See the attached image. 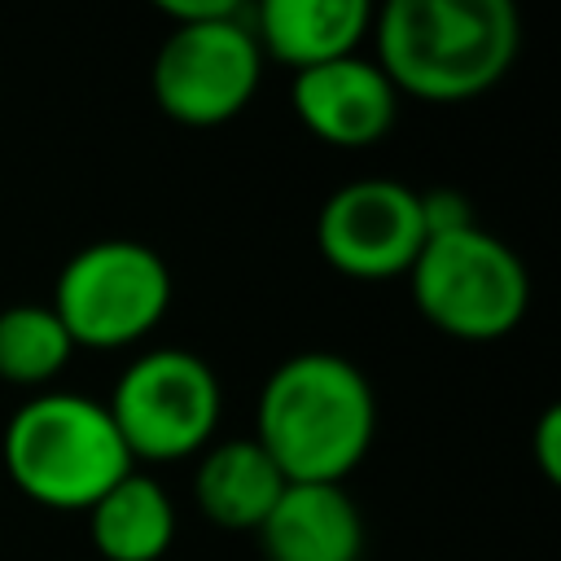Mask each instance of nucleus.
Here are the masks:
<instances>
[{
    "label": "nucleus",
    "instance_id": "nucleus-1",
    "mask_svg": "<svg viewBox=\"0 0 561 561\" xmlns=\"http://www.w3.org/2000/svg\"><path fill=\"white\" fill-rule=\"evenodd\" d=\"M254 421L285 482H342L373 447L377 394L346 355L298 351L267 373Z\"/></svg>",
    "mask_w": 561,
    "mask_h": 561
},
{
    "label": "nucleus",
    "instance_id": "nucleus-2",
    "mask_svg": "<svg viewBox=\"0 0 561 561\" xmlns=\"http://www.w3.org/2000/svg\"><path fill=\"white\" fill-rule=\"evenodd\" d=\"M373 39L394 92L469 101L508 75L522 22L508 0H390L373 13Z\"/></svg>",
    "mask_w": 561,
    "mask_h": 561
},
{
    "label": "nucleus",
    "instance_id": "nucleus-3",
    "mask_svg": "<svg viewBox=\"0 0 561 561\" xmlns=\"http://www.w3.org/2000/svg\"><path fill=\"white\" fill-rule=\"evenodd\" d=\"M0 451L9 482L26 500L57 513H88L136 469L110 408L75 390H35L18 403Z\"/></svg>",
    "mask_w": 561,
    "mask_h": 561
},
{
    "label": "nucleus",
    "instance_id": "nucleus-4",
    "mask_svg": "<svg viewBox=\"0 0 561 561\" xmlns=\"http://www.w3.org/2000/svg\"><path fill=\"white\" fill-rule=\"evenodd\" d=\"M408 285L416 311L460 342H495L513 333L530 307L526 263L478 224L425 237L416 263L408 267Z\"/></svg>",
    "mask_w": 561,
    "mask_h": 561
},
{
    "label": "nucleus",
    "instance_id": "nucleus-5",
    "mask_svg": "<svg viewBox=\"0 0 561 561\" xmlns=\"http://www.w3.org/2000/svg\"><path fill=\"white\" fill-rule=\"evenodd\" d=\"M175 280L167 259L131 237H101L75 250L53 285V311L75 346H131L149 337L167 307Z\"/></svg>",
    "mask_w": 561,
    "mask_h": 561
},
{
    "label": "nucleus",
    "instance_id": "nucleus-6",
    "mask_svg": "<svg viewBox=\"0 0 561 561\" xmlns=\"http://www.w3.org/2000/svg\"><path fill=\"white\" fill-rule=\"evenodd\" d=\"M105 408L131 460L167 465L206 451L224 412V386L197 351L153 346L118 373Z\"/></svg>",
    "mask_w": 561,
    "mask_h": 561
},
{
    "label": "nucleus",
    "instance_id": "nucleus-7",
    "mask_svg": "<svg viewBox=\"0 0 561 561\" xmlns=\"http://www.w3.org/2000/svg\"><path fill=\"white\" fill-rule=\"evenodd\" d=\"M263 79V48L250 26V9L215 22L171 26L153 57V101L184 127H219L237 118Z\"/></svg>",
    "mask_w": 561,
    "mask_h": 561
},
{
    "label": "nucleus",
    "instance_id": "nucleus-8",
    "mask_svg": "<svg viewBox=\"0 0 561 561\" xmlns=\"http://www.w3.org/2000/svg\"><path fill=\"white\" fill-rule=\"evenodd\" d=\"M316 245L324 263L351 280L408 276L425 245L421 193L403 180H351L324 197Z\"/></svg>",
    "mask_w": 561,
    "mask_h": 561
},
{
    "label": "nucleus",
    "instance_id": "nucleus-9",
    "mask_svg": "<svg viewBox=\"0 0 561 561\" xmlns=\"http://www.w3.org/2000/svg\"><path fill=\"white\" fill-rule=\"evenodd\" d=\"M289 105L298 123L333 149H368L399 118V92L373 57H337L294 70Z\"/></svg>",
    "mask_w": 561,
    "mask_h": 561
},
{
    "label": "nucleus",
    "instance_id": "nucleus-10",
    "mask_svg": "<svg viewBox=\"0 0 561 561\" xmlns=\"http://www.w3.org/2000/svg\"><path fill=\"white\" fill-rule=\"evenodd\" d=\"M254 535L267 561H359L364 513L342 482H285Z\"/></svg>",
    "mask_w": 561,
    "mask_h": 561
},
{
    "label": "nucleus",
    "instance_id": "nucleus-11",
    "mask_svg": "<svg viewBox=\"0 0 561 561\" xmlns=\"http://www.w3.org/2000/svg\"><path fill=\"white\" fill-rule=\"evenodd\" d=\"M373 13L368 0H263L250 9V26L263 57L307 70L351 57L373 31Z\"/></svg>",
    "mask_w": 561,
    "mask_h": 561
},
{
    "label": "nucleus",
    "instance_id": "nucleus-12",
    "mask_svg": "<svg viewBox=\"0 0 561 561\" xmlns=\"http://www.w3.org/2000/svg\"><path fill=\"white\" fill-rule=\"evenodd\" d=\"M280 491L285 478L254 438H228L206 447L193 473V500L202 517L224 530H259Z\"/></svg>",
    "mask_w": 561,
    "mask_h": 561
},
{
    "label": "nucleus",
    "instance_id": "nucleus-13",
    "mask_svg": "<svg viewBox=\"0 0 561 561\" xmlns=\"http://www.w3.org/2000/svg\"><path fill=\"white\" fill-rule=\"evenodd\" d=\"M88 539L105 561H158L175 539V504L153 473L131 469L88 508Z\"/></svg>",
    "mask_w": 561,
    "mask_h": 561
},
{
    "label": "nucleus",
    "instance_id": "nucleus-14",
    "mask_svg": "<svg viewBox=\"0 0 561 561\" xmlns=\"http://www.w3.org/2000/svg\"><path fill=\"white\" fill-rule=\"evenodd\" d=\"M75 355L70 333L61 329L48 302H13L0 311V377L13 386H48Z\"/></svg>",
    "mask_w": 561,
    "mask_h": 561
},
{
    "label": "nucleus",
    "instance_id": "nucleus-15",
    "mask_svg": "<svg viewBox=\"0 0 561 561\" xmlns=\"http://www.w3.org/2000/svg\"><path fill=\"white\" fill-rule=\"evenodd\" d=\"M421 224H425V237H443V232L469 228L473 224L469 197L456 193V188H425L421 193Z\"/></svg>",
    "mask_w": 561,
    "mask_h": 561
},
{
    "label": "nucleus",
    "instance_id": "nucleus-16",
    "mask_svg": "<svg viewBox=\"0 0 561 561\" xmlns=\"http://www.w3.org/2000/svg\"><path fill=\"white\" fill-rule=\"evenodd\" d=\"M535 460L548 482H561V408H543L535 425Z\"/></svg>",
    "mask_w": 561,
    "mask_h": 561
},
{
    "label": "nucleus",
    "instance_id": "nucleus-17",
    "mask_svg": "<svg viewBox=\"0 0 561 561\" xmlns=\"http://www.w3.org/2000/svg\"><path fill=\"white\" fill-rule=\"evenodd\" d=\"M158 9L171 18V26H188V22L232 18V13H241L245 4H241V0H162Z\"/></svg>",
    "mask_w": 561,
    "mask_h": 561
}]
</instances>
